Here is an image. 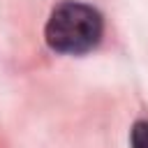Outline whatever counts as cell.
I'll list each match as a JSON object with an SVG mask.
<instances>
[{"instance_id": "cell-1", "label": "cell", "mask_w": 148, "mask_h": 148, "mask_svg": "<svg viewBox=\"0 0 148 148\" xmlns=\"http://www.w3.org/2000/svg\"><path fill=\"white\" fill-rule=\"evenodd\" d=\"M102 30L104 21L95 7L69 0L51 12L44 28V37L53 51L79 56L92 51L99 44Z\"/></svg>"}, {"instance_id": "cell-2", "label": "cell", "mask_w": 148, "mask_h": 148, "mask_svg": "<svg viewBox=\"0 0 148 148\" xmlns=\"http://www.w3.org/2000/svg\"><path fill=\"white\" fill-rule=\"evenodd\" d=\"M130 146L132 148H148V120H136L132 125Z\"/></svg>"}]
</instances>
